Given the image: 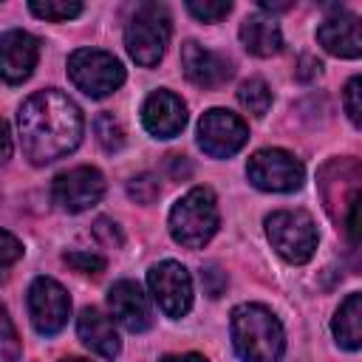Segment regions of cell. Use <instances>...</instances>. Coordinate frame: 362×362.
Masks as SVG:
<instances>
[{
    "instance_id": "1",
    "label": "cell",
    "mask_w": 362,
    "mask_h": 362,
    "mask_svg": "<svg viewBox=\"0 0 362 362\" xmlns=\"http://www.w3.org/2000/svg\"><path fill=\"white\" fill-rule=\"evenodd\" d=\"M17 127L23 153L31 158V164H51L76 150L82 139V113L65 93L37 90L23 102Z\"/></svg>"
},
{
    "instance_id": "2",
    "label": "cell",
    "mask_w": 362,
    "mask_h": 362,
    "mask_svg": "<svg viewBox=\"0 0 362 362\" xmlns=\"http://www.w3.org/2000/svg\"><path fill=\"white\" fill-rule=\"evenodd\" d=\"M232 345L243 362H280L286 334L266 305L243 303L232 311Z\"/></svg>"
},
{
    "instance_id": "3",
    "label": "cell",
    "mask_w": 362,
    "mask_h": 362,
    "mask_svg": "<svg viewBox=\"0 0 362 362\" xmlns=\"http://www.w3.org/2000/svg\"><path fill=\"white\" fill-rule=\"evenodd\" d=\"M218 201L206 187H192L170 209V235L187 249H201L209 243V238L218 232Z\"/></svg>"
},
{
    "instance_id": "4",
    "label": "cell",
    "mask_w": 362,
    "mask_h": 362,
    "mask_svg": "<svg viewBox=\"0 0 362 362\" xmlns=\"http://www.w3.org/2000/svg\"><path fill=\"white\" fill-rule=\"evenodd\" d=\"M167 42H170V14H167V8L158 6V3L136 6L133 17H130V23L124 28L127 54L139 65L153 68L164 57Z\"/></svg>"
},
{
    "instance_id": "5",
    "label": "cell",
    "mask_w": 362,
    "mask_h": 362,
    "mask_svg": "<svg viewBox=\"0 0 362 362\" xmlns=\"http://www.w3.org/2000/svg\"><path fill=\"white\" fill-rule=\"evenodd\" d=\"M266 235L274 252L288 263H308L317 249V226L303 209H280L266 218Z\"/></svg>"
},
{
    "instance_id": "6",
    "label": "cell",
    "mask_w": 362,
    "mask_h": 362,
    "mask_svg": "<svg viewBox=\"0 0 362 362\" xmlns=\"http://www.w3.org/2000/svg\"><path fill=\"white\" fill-rule=\"evenodd\" d=\"M68 76L71 82L88 93L90 99H102L107 93H113L116 88H122L124 82V68L122 62L99 48H79L68 57Z\"/></svg>"
},
{
    "instance_id": "7",
    "label": "cell",
    "mask_w": 362,
    "mask_h": 362,
    "mask_svg": "<svg viewBox=\"0 0 362 362\" xmlns=\"http://www.w3.org/2000/svg\"><path fill=\"white\" fill-rule=\"evenodd\" d=\"M246 175H249V181L257 189H266V192H294V189L303 187L305 167L291 153L269 147V150H257L249 158Z\"/></svg>"
},
{
    "instance_id": "8",
    "label": "cell",
    "mask_w": 362,
    "mask_h": 362,
    "mask_svg": "<svg viewBox=\"0 0 362 362\" xmlns=\"http://www.w3.org/2000/svg\"><path fill=\"white\" fill-rule=\"evenodd\" d=\"M147 283H150V291H153L158 308L167 317L178 320L189 311V305H192V277L181 263H175V260L156 263L147 272Z\"/></svg>"
},
{
    "instance_id": "9",
    "label": "cell",
    "mask_w": 362,
    "mask_h": 362,
    "mask_svg": "<svg viewBox=\"0 0 362 362\" xmlns=\"http://www.w3.org/2000/svg\"><path fill=\"white\" fill-rule=\"evenodd\" d=\"M105 195V175L96 167H74L54 178L51 198L65 212H85Z\"/></svg>"
},
{
    "instance_id": "10",
    "label": "cell",
    "mask_w": 362,
    "mask_h": 362,
    "mask_svg": "<svg viewBox=\"0 0 362 362\" xmlns=\"http://www.w3.org/2000/svg\"><path fill=\"white\" fill-rule=\"evenodd\" d=\"M28 314L42 337H54L65 328L71 317V297L57 280L37 277L28 288Z\"/></svg>"
},
{
    "instance_id": "11",
    "label": "cell",
    "mask_w": 362,
    "mask_h": 362,
    "mask_svg": "<svg viewBox=\"0 0 362 362\" xmlns=\"http://www.w3.org/2000/svg\"><path fill=\"white\" fill-rule=\"evenodd\" d=\"M249 139V130L243 124L240 116L223 110V107H212L201 116L198 122V144L204 153H209L212 158H229L235 156Z\"/></svg>"
},
{
    "instance_id": "12",
    "label": "cell",
    "mask_w": 362,
    "mask_h": 362,
    "mask_svg": "<svg viewBox=\"0 0 362 362\" xmlns=\"http://www.w3.org/2000/svg\"><path fill=\"white\" fill-rule=\"evenodd\" d=\"M40 59V40L28 31L11 28L0 34V79L8 85L25 82Z\"/></svg>"
},
{
    "instance_id": "13",
    "label": "cell",
    "mask_w": 362,
    "mask_h": 362,
    "mask_svg": "<svg viewBox=\"0 0 362 362\" xmlns=\"http://www.w3.org/2000/svg\"><path fill=\"white\" fill-rule=\"evenodd\" d=\"M107 305H110V314L133 334H141L153 325V311H150V300L147 294L141 291L139 283L133 280H119L110 286L107 291Z\"/></svg>"
},
{
    "instance_id": "14",
    "label": "cell",
    "mask_w": 362,
    "mask_h": 362,
    "mask_svg": "<svg viewBox=\"0 0 362 362\" xmlns=\"http://www.w3.org/2000/svg\"><path fill=\"white\" fill-rule=\"evenodd\" d=\"M141 122H144L150 136L173 139L187 124V105L170 90H156L147 96V102L141 107Z\"/></svg>"
},
{
    "instance_id": "15",
    "label": "cell",
    "mask_w": 362,
    "mask_h": 362,
    "mask_svg": "<svg viewBox=\"0 0 362 362\" xmlns=\"http://www.w3.org/2000/svg\"><path fill=\"white\" fill-rule=\"evenodd\" d=\"M181 65H184L187 79L198 88H218L232 76V62L226 57L198 45L195 40L181 45Z\"/></svg>"
},
{
    "instance_id": "16",
    "label": "cell",
    "mask_w": 362,
    "mask_h": 362,
    "mask_svg": "<svg viewBox=\"0 0 362 362\" xmlns=\"http://www.w3.org/2000/svg\"><path fill=\"white\" fill-rule=\"evenodd\" d=\"M320 45L342 59H356L362 54V34H359V20L354 14H334L317 28Z\"/></svg>"
},
{
    "instance_id": "17",
    "label": "cell",
    "mask_w": 362,
    "mask_h": 362,
    "mask_svg": "<svg viewBox=\"0 0 362 362\" xmlns=\"http://www.w3.org/2000/svg\"><path fill=\"white\" fill-rule=\"evenodd\" d=\"M76 331H79V339L99 356L105 359H116L119 351H122V342H119V334L110 322V317H105L99 308H82L79 320H76Z\"/></svg>"
},
{
    "instance_id": "18",
    "label": "cell",
    "mask_w": 362,
    "mask_h": 362,
    "mask_svg": "<svg viewBox=\"0 0 362 362\" xmlns=\"http://www.w3.org/2000/svg\"><path fill=\"white\" fill-rule=\"evenodd\" d=\"M240 42L255 57H274L283 48V34L274 17L266 14H249L240 23Z\"/></svg>"
},
{
    "instance_id": "19",
    "label": "cell",
    "mask_w": 362,
    "mask_h": 362,
    "mask_svg": "<svg viewBox=\"0 0 362 362\" xmlns=\"http://www.w3.org/2000/svg\"><path fill=\"white\" fill-rule=\"evenodd\" d=\"M334 337L345 351H359L362 345V294H348L334 314Z\"/></svg>"
},
{
    "instance_id": "20",
    "label": "cell",
    "mask_w": 362,
    "mask_h": 362,
    "mask_svg": "<svg viewBox=\"0 0 362 362\" xmlns=\"http://www.w3.org/2000/svg\"><path fill=\"white\" fill-rule=\"evenodd\" d=\"M238 102L252 113V116H266L272 107V90L263 79H246L238 88Z\"/></svg>"
},
{
    "instance_id": "21",
    "label": "cell",
    "mask_w": 362,
    "mask_h": 362,
    "mask_svg": "<svg viewBox=\"0 0 362 362\" xmlns=\"http://www.w3.org/2000/svg\"><path fill=\"white\" fill-rule=\"evenodd\" d=\"M28 8H31V14L51 20V23L74 20L82 14V3H76V0H31Z\"/></svg>"
},
{
    "instance_id": "22",
    "label": "cell",
    "mask_w": 362,
    "mask_h": 362,
    "mask_svg": "<svg viewBox=\"0 0 362 362\" xmlns=\"http://www.w3.org/2000/svg\"><path fill=\"white\" fill-rule=\"evenodd\" d=\"M93 130H96V139H99L102 150L119 153L124 147V133H122L119 122L113 119V113H99L96 122H93Z\"/></svg>"
},
{
    "instance_id": "23",
    "label": "cell",
    "mask_w": 362,
    "mask_h": 362,
    "mask_svg": "<svg viewBox=\"0 0 362 362\" xmlns=\"http://www.w3.org/2000/svg\"><path fill=\"white\" fill-rule=\"evenodd\" d=\"M0 362H20V337L3 303H0Z\"/></svg>"
},
{
    "instance_id": "24",
    "label": "cell",
    "mask_w": 362,
    "mask_h": 362,
    "mask_svg": "<svg viewBox=\"0 0 362 362\" xmlns=\"http://www.w3.org/2000/svg\"><path fill=\"white\" fill-rule=\"evenodd\" d=\"M127 195H130L136 204H153V201L161 195V184H158L156 175L141 173V175L130 178V184H127Z\"/></svg>"
},
{
    "instance_id": "25",
    "label": "cell",
    "mask_w": 362,
    "mask_h": 362,
    "mask_svg": "<svg viewBox=\"0 0 362 362\" xmlns=\"http://www.w3.org/2000/svg\"><path fill=\"white\" fill-rule=\"evenodd\" d=\"M187 8H189V14L198 17L201 23H218L221 17L229 14L232 3H229V0H189Z\"/></svg>"
},
{
    "instance_id": "26",
    "label": "cell",
    "mask_w": 362,
    "mask_h": 362,
    "mask_svg": "<svg viewBox=\"0 0 362 362\" xmlns=\"http://www.w3.org/2000/svg\"><path fill=\"white\" fill-rule=\"evenodd\" d=\"M20 257H23V243H20L11 232L0 229V283L8 277V269H11Z\"/></svg>"
},
{
    "instance_id": "27",
    "label": "cell",
    "mask_w": 362,
    "mask_h": 362,
    "mask_svg": "<svg viewBox=\"0 0 362 362\" xmlns=\"http://www.w3.org/2000/svg\"><path fill=\"white\" fill-rule=\"evenodd\" d=\"M65 263L74 266L76 272H85V274H99L105 269V257L90 255V252H68L65 255Z\"/></svg>"
},
{
    "instance_id": "28",
    "label": "cell",
    "mask_w": 362,
    "mask_h": 362,
    "mask_svg": "<svg viewBox=\"0 0 362 362\" xmlns=\"http://www.w3.org/2000/svg\"><path fill=\"white\" fill-rule=\"evenodd\" d=\"M362 88V82H359V76H354L348 85H345V110H348V119L359 127V122H362V105H359V90Z\"/></svg>"
},
{
    "instance_id": "29",
    "label": "cell",
    "mask_w": 362,
    "mask_h": 362,
    "mask_svg": "<svg viewBox=\"0 0 362 362\" xmlns=\"http://www.w3.org/2000/svg\"><path fill=\"white\" fill-rule=\"evenodd\" d=\"M93 235H96V240H102L105 246H122V232H119V226H116L113 221H107V218H99V221L93 223Z\"/></svg>"
},
{
    "instance_id": "30",
    "label": "cell",
    "mask_w": 362,
    "mask_h": 362,
    "mask_svg": "<svg viewBox=\"0 0 362 362\" xmlns=\"http://www.w3.org/2000/svg\"><path fill=\"white\" fill-rule=\"evenodd\" d=\"M320 59H314V57H300V65H297V79H303V82H308V79H314V76H320Z\"/></svg>"
},
{
    "instance_id": "31",
    "label": "cell",
    "mask_w": 362,
    "mask_h": 362,
    "mask_svg": "<svg viewBox=\"0 0 362 362\" xmlns=\"http://www.w3.org/2000/svg\"><path fill=\"white\" fill-rule=\"evenodd\" d=\"M11 150H14V144H11V133H8V124L0 119V164H6V161L11 158Z\"/></svg>"
},
{
    "instance_id": "32",
    "label": "cell",
    "mask_w": 362,
    "mask_h": 362,
    "mask_svg": "<svg viewBox=\"0 0 362 362\" xmlns=\"http://www.w3.org/2000/svg\"><path fill=\"white\" fill-rule=\"evenodd\" d=\"M161 362H206L201 354H170V356H164Z\"/></svg>"
},
{
    "instance_id": "33",
    "label": "cell",
    "mask_w": 362,
    "mask_h": 362,
    "mask_svg": "<svg viewBox=\"0 0 362 362\" xmlns=\"http://www.w3.org/2000/svg\"><path fill=\"white\" fill-rule=\"evenodd\" d=\"M62 362H88V359H76V356H71V359H62Z\"/></svg>"
}]
</instances>
